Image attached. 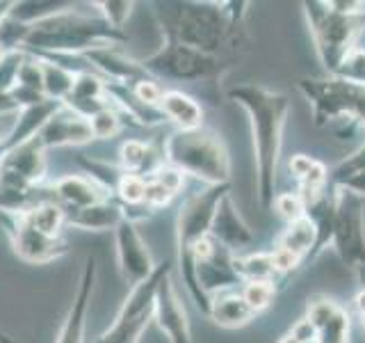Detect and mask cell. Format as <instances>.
Wrapping results in <instances>:
<instances>
[{
    "label": "cell",
    "instance_id": "5",
    "mask_svg": "<svg viewBox=\"0 0 365 343\" xmlns=\"http://www.w3.org/2000/svg\"><path fill=\"white\" fill-rule=\"evenodd\" d=\"M304 7L319 60L331 74H336L340 64L354 53V44L365 28V11L345 14V11H336L329 3H304Z\"/></svg>",
    "mask_w": 365,
    "mask_h": 343
},
{
    "label": "cell",
    "instance_id": "3",
    "mask_svg": "<svg viewBox=\"0 0 365 343\" xmlns=\"http://www.w3.org/2000/svg\"><path fill=\"white\" fill-rule=\"evenodd\" d=\"M125 39L128 37L123 30L110 28L101 16L80 14L78 9L71 7L30 26L23 51L32 55H85L101 49V46L123 44Z\"/></svg>",
    "mask_w": 365,
    "mask_h": 343
},
{
    "label": "cell",
    "instance_id": "6",
    "mask_svg": "<svg viewBox=\"0 0 365 343\" xmlns=\"http://www.w3.org/2000/svg\"><path fill=\"white\" fill-rule=\"evenodd\" d=\"M140 64L151 78L197 83V80L220 78L226 69L231 66V60H226V57L205 55L201 51L190 49V46L165 39L163 49H158L153 55L140 60Z\"/></svg>",
    "mask_w": 365,
    "mask_h": 343
},
{
    "label": "cell",
    "instance_id": "38",
    "mask_svg": "<svg viewBox=\"0 0 365 343\" xmlns=\"http://www.w3.org/2000/svg\"><path fill=\"white\" fill-rule=\"evenodd\" d=\"M334 76L345 78L349 83H356V85H365V53L354 51L347 60L340 64V69Z\"/></svg>",
    "mask_w": 365,
    "mask_h": 343
},
{
    "label": "cell",
    "instance_id": "36",
    "mask_svg": "<svg viewBox=\"0 0 365 343\" xmlns=\"http://www.w3.org/2000/svg\"><path fill=\"white\" fill-rule=\"evenodd\" d=\"M130 91L135 94L137 101L144 103V106L160 110V101H163V96H165V89L158 85L155 78H151V76L140 78L137 83L130 85Z\"/></svg>",
    "mask_w": 365,
    "mask_h": 343
},
{
    "label": "cell",
    "instance_id": "46",
    "mask_svg": "<svg viewBox=\"0 0 365 343\" xmlns=\"http://www.w3.org/2000/svg\"><path fill=\"white\" fill-rule=\"evenodd\" d=\"M21 108L16 106V101L11 99V94H3V91H0V117H3V114H16Z\"/></svg>",
    "mask_w": 365,
    "mask_h": 343
},
{
    "label": "cell",
    "instance_id": "31",
    "mask_svg": "<svg viewBox=\"0 0 365 343\" xmlns=\"http://www.w3.org/2000/svg\"><path fill=\"white\" fill-rule=\"evenodd\" d=\"M28 34H30V26H23V23L5 16L3 21H0V51L3 53L23 51Z\"/></svg>",
    "mask_w": 365,
    "mask_h": 343
},
{
    "label": "cell",
    "instance_id": "15",
    "mask_svg": "<svg viewBox=\"0 0 365 343\" xmlns=\"http://www.w3.org/2000/svg\"><path fill=\"white\" fill-rule=\"evenodd\" d=\"M87 62L91 69L108 80V83H119V85H133L140 78H146L148 74L142 69L140 60H133V57L123 55L119 51V44H110V46H101L96 51L85 53Z\"/></svg>",
    "mask_w": 365,
    "mask_h": 343
},
{
    "label": "cell",
    "instance_id": "10",
    "mask_svg": "<svg viewBox=\"0 0 365 343\" xmlns=\"http://www.w3.org/2000/svg\"><path fill=\"white\" fill-rule=\"evenodd\" d=\"M0 224L5 227V234L11 240L16 257L28 263H48L66 254L64 238H48L34 227L26 222L21 213H3L0 211Z\"/></svg>",
    "mask_w": 365,
    "mask_h": 343
},
{
    "label": "cell",
    "instance_id": "13",
    "mask_svg": "<svg viewBox=\"0 0 365 343\" xmlns=\"http://www.w3.org/2000/svg\"><path fill=\"white\" fill-rule=\"evenodd\" d=\"M94 284H96V259L87 257L85 268H83V277H80L78 293L73 297L71 307H68V314L64 318L55 343H85L87 309L91 302V293H94Z\"/></svg>",
    "mask_w": 365,
    "mask_h": 343
},
{
    "label": "cell",
    "instance_id": "40",
    "mask_svg": "<svg viewBox=\"0 0 365 343\" xmlns=\"http://www.w3.org/2000/svg\"><path fill=\"white\" fill-rule=\"evenodd\" d=\"M171 199H174V194H171L165 186H160L158 181L153 179H146V190H144V206H148V209H163V206H167Z\"/></svg>",
    "mask_w": 365,
    "mask_h": 343
},
{
    "label": "cell",
    "instance_id": "41",
    "mask_svg": "<svg viewBox=\"0 0 365 343\" xmlns=\"http://www.w3.org/2000/svg\"><path fill=\"white\" fill-rule=\"evenodd\" d=\"M272 261H274V268H277V272H290L294 268H299V263H302L299 257H294L292 252L281 249V247H277L272 252Z\"/></svg>",
    "mask_w": 365,
    "mask_h": 343
},
{
    "label": "cell",
    "instance_id": "28",
    "mask_svg": "<svg viewBox=\"0 0 365 343\" xmlns=\"http://www.w3.org/2000/svg\"><path fill=\"white\" fill-rule=\"evenodd\" d=\"M233 266L237 274L242 277V282H272L277 268H274L272 254L265 252H256V254H247V257H233Z\"/></svg>",
    "mask_w": 365,
    "mask_h": 343
},
{
    "label": "cell",
    "instance_id": "29",
    "mask_svg": "<svg viewBox=\"0 0 365 343\" xmlns=\"http://www.w3.org/2000/svg\"><path fill=\"white\" fill-rule=\"evenodd\" d=\"M89 126H91V133H94V140H110V137L121 133L123 119L117 108L108 106L101 112H96L94 117H89Z\"/></svg>",
    "mask_w": 365,
    "mask_h": 343
},
{
    "label": "cell",
    "instance_id": "35",
    "mask_svg": "<svg viewBox=\"0 0 365 343\" xmlns=\"http://www.w3.org/2000/svg\"><path fill=\"white\" fill-rule=\"evenodd\" d=\"M16 85L43 94V71H41V62H39V57H37V55H30V53H28V57L23 60V64H21V69H19Z\"/></svg>",
    "mask_w": 365,
    "mask_h": 343
},
{
    "label": "cell",
    "instance_id": "39",
    "mask_svg": "<svg viewBox=\"0 0 365 343\" xmlns=\"http://www.w3.org/2000/svg\"><path fill=\"white\" fill-rule=\"evenodd\" d=\"M148 179H153V181H158L160 186H165L171 194H176L180 188H182V183H185V174H182L180 169H176V167H171V165H167V163H163L160 165L151 177Z\"/></svg>",
    "mask_w": 365,
    "mask_h": 343
},
{
    "label": "cell",
    "instance_id": "45",
    "mask_svg": "<svg viewBox=\"0 0 365 343\" xmlns=\"http://www.w3.org/2000/svg\"><path fill=\"white\" fill-rule=\"evenodd\" d=\"M21 112V110H19ZM16 112V114H19ZM16 114H3L0 117V146H3V142L7 140V135H9V131L14 129V124H16Z\"/></svg>",
    "mask_w": 365,
    "mask_h": 343
},
{
    "label": "cell",
    "instance_id": "49",
    "mask_svg": "<svg viewBox=\"0 0 365 343\" xmlns=\"http://www.w3.org/2000/svg\"><path fill=\"white\" fill-rule=\"evenodd\" d=\"M0 343H14V341H11V337H9V334H5V332L0 329Z\"/></svg>",
    "mask_w": 365,
    "mask_h": 343
},
{
    "label": "cell",
    "instance_id": "30",
    "mask_svg": "<svg viewBox=\"0 0 365 343\" xmlns=\"http://www.w3.org/2000/svg\"><path fill=\"white\" fill-rule=\"evenodd\" d=\"M144 190H146V179L140 174H121L117 190L114 194L119 197V202L123 204L121 209H130V206H142L144 204Z\"/></svg>",
    "mask_w": 365,
    "mask_h": 343
},
{
    "label": "cell",
    "instance_id": "42",
    "mask_svg": "<svg viewBox=\"0 0 365 343\" xmlns=\"http://www.w3.org/2000/svg\"><path fill=\"white\" fill-rule=\"evenodd\" d=\"M336 188H342V190H347L351 194H356V197H365V167L359 169V172H354V174H349L347 179H342Z\"/></svg>",
    "mask_w": 365,
    "mask_h": 343
},
{
    "label": "cell",
    "instance_id": "1",
    "mask_svg": "<svg viewBox=\"0 0 365 343\" xmlns=\"http://www.w3.org/2000/svg\"><path fill=\"white\" fill-rule=\"evenodd\" d=\"M158 7H163L155 14L169 41L215 57L237 53L247 44L242 23L247 3H167Z\"/></svg>",
    "mask_w": 365,
    "mask_h": 343
},
{
    "label": "cell",
    "instance_id": "8",
    "mask_svg": "<svg viewBox=\"0 0 365 343\" xmlns=\"http://www.w3.org/2000/svg\"><path fill=\"white\" fill-rule=\"evenodd\" d=\"M336 192V215H334V236L331 243L338 249L340 259L354 272L365 268V220L363 202L356 194L338 188Z\"/></svg>",
    "mask_w": 365,
    "mask_h": 343
},
{
    "label": "cell",
    "instance_id": "23",
    "mask_svg": "<svg viewBox=\"0 0 365 343\" xmlns=\"http://www.w3.org/2000/svg\"><path fill=\"white\" fill-rule=\"evenodd\" d=\"M220 327H242L247 325L251 318H254V309H251L242 293H233V291H222L210 297V314H208Z\"/></svg>",
    "mask_w": 365,
    "mask_h": 343
},
{
    "label": "cell",
    "instance_id": "43",
    "mask_svg": "<svg viewBox=\"0 0 365 343\" xmlns=\"http://www.w3.org/2000/svg\"><path fill=\"white\" fill-rule=\"evenodd\" d=\"M290 337H292V339H297L299 343H308V341L317 339V329H315V325H313L308 318H302L299 323H297V325L292 327Z\"/></svg>",
    "mask_w": 365,
    "mask_h": 343
},
{
    "label": "cell",
    "instance_id": "14",
    "mask_svg": "<svg viewBox=\"0 0 365 343\" xmlns=\"http://www.w3.org/2000/svg\"><path fill=\"white\" fill-rule=\"evenodd\" d=\"M37 137L43 144V149H53V146L87 144L94 140V133H91L89 119L80 117L78 112L62 106L48 121H46V126Z\"/></svg>",
    "mask_w": 365,
    "mask_h": 343
},
{
    "label": "cell",
    "instance_id": "26",
    "mask_svg": "<svg viewBox=\"0 0 365 343\" xmlns=\"http://www.w3.org/2000/svg\"><path fill=\"white\" fill-rule=\"evenodd\" d=\"M71 7L73 3H64V0H21V3H11L7 16L23 23V26H34V23Z\"/></svg>",
    "mask_w": 365,
    "mask_h": 343
},
{
    "label": "cell",
    "instance_id": "27",
    "mask_svg": "<svg viewBox=\"0 0 365 343\" xmlns=\"http://www.w3.org/2000/svg\"><path fill=\"white\" fill-rule=\"evenodd\" d=\"M39 62H41V71H43V96L51 101L64 103L73 89L76 74L66 71V69L57 66L48 60H43V57H39Z\"/></svg>",
    "mask_w": 365,
    "mask_h": 343
},
{
    "label": "cell",
    "instance_id": "12",
    "mask_svg": "<svg viewBox=\"0 0 365 343\" xmlns=\"http://www.w3.org/2000/svg\"><path fill=\"white\" fill-rule=\"evenodd\" d=\"M155 320L158 327L167 334L169 343H192L185 307H182L178 291L169 274L160 282L155 293Z\"/></svg>",
    "mask_w": 365,
    "mask_h": 343
},
{
    "label": "cell",
    "instance_id": "9",
    "mask_svg": "<svg viewBox=\"0 0 365 343\" xmlns=\"http://www.w3.org/2000/svg\"><path fill=\"white\" fill-rule=\"evenodd\" d=\"M228 194V186H208L201 192H194L192 197L180 206L176 236H178V259L185 257L194 243L210 234L215 220V211L222 197Z\"/></svg>",
    "mask_w": 365,
    "mask_h": 343
},
{
    "label": "cell",
    "instance_id": "47",
    "mask_svg": "<svg viewBox=\"0 0 365 343\" xmlns=\"http://www.w3.org/2000/svg\"><path fill=\"white\" fill-rule=\"evenodd\" d=\"M356 309L361 312V316L365 314V289H361L359 295H356Z\"/></svg>",
    "mask_w": 365,
    "mask_h": 343
},
{
    "label": "cell",
    "instance_id": "20",
    "mask_svg": "<svg viewBox=\"0 0 365 343\" xmlns=\"http://www.w3.org/2000/svg\"><path fill=\"white\" fill-rule=\"evenodd\" d=\"M66 227H78L85 232H114L123 220V209L112 199H103L85 209H64Z\"/></svg>",
    "mask_w": 365,
    "mask_h": 343
},
{
    "label": "cell",
    "instance_id": "16",
    "mask_svg": "<svg viewBox=\"0 0 365 343\" xmlns=\"http://www.w3.org/2000/svg\"><path fill=\"white\" fill-rule=\"evenodd\" d=\"M233 252H228L226 247L217 245V249L212 252V257H208L205 261L194 263V274H197V282L201 286V291L212 297L222 291H228L231 286L242 282V277L237 274L235 266H233Z\"/></svg>",
    "mask_w": 365,
    "mask_h": 343
},
{
    "label": "cell",
    "instance_id": "2",
    "mask_svg": "<svg viewBox=\"0 0 365 343\" xmlns=\"http://www.w3.org/2000/svg\"><path fill=\"white\" fill-rule=\"evenodd\" d=\"M240 108H245L254 133V151L258 167V199L262 209H269L277 199V172L283 144V129L290 112V99L281 91H272L260 85H237L228 89Z\"/></svg>",
    "mask_w": 365,
    "mask_h": 343
},
{
    "label": "cell",
    "instance_id": "25",
    "mask_svg": "<svg viewBox=\"0 0 365 343\" xmlns=\"http://www.w3.org/2000/svg\"><path fill=\"white\" fill-rule=\"evenodd\" d=\"M21 215L26 217V222L30 227H34L43 236L62 238V229L66 227V211H64V206H60L57 202H43Z\"/></svg>",
    "mask_w": 365,
    "mask_h": 343
},
{
    "label": "cell",
    "instance_id": "7",
    "mask_svg": "<svg viewBox=\"0 0 365 343\" xmlns=\"http://www.w3.org/2000/svg\"><path fill=\"white\" fill-rule=\"evenodd\" d=\"M171 272V261L155 266L151 277L133 286V291L121 304L117 318L108 332H103L96 343H140L144 329L155 318V293L158 286Z\"/></svg>",
    "mask_w": 365,
    "mask_h": 343
},
{
    "label": "cell",
    "instance_id": "22",
    "mask_svg": "<svg viewBox=\"0 0 365 343\" xmlns=\"http://www.w3.org/2000/svg\"><path fill=\"white\" fill-rule=\"evenodd\" d=\"M160 112L165 114L169 121L178 126V131H197L203 126V110L192 96L182 94L178 89L165 91L163 101H160Z\"/></svg>",
    "mask_w": 365,
    "mask_h": 343
},
{
    "label": "cell",
    "instance_id": "32",
    "mask_svg": "<svg viewBox=\"0 0 365 343\" xmlns=\"http://www.w3.org/2000/svg\"><path fill=\"white\" fill-rule=\"evenodd\" d=\"M101 11V19L108 23L114 30H123L125 21L130 19L135 3H128V0H103V3H94Z\"/></svg>",
    "mask_w": 365,
    "mask_h": 343
},
{
    "label": "cell",
    "instance_id": "37",
    "mask_svg": "<svg viewBox=\"0 0 365 343\" xmlns=\"http://www.w3.org/2000/svg\"><path fill=\"white\" fill-rule=\"evenodd\" d=\"M274 209L281 217H285L288 222H294L299 220V217L306 215V206L302 202L299 194H292V192H283V194H277V199H274Z\"/></svg>",
    "mask_w": 365,
    "mask_h": 343
},
{
    "label": "cell",
    "instance_id": "24",
    "mask_svg": "<svg viewBox=\"0 0 365 343\" xmlns=\"http://www.w3.org/2000/svg\"><path fill=\"white\" fill-rule=\"evenodd\" d=\"M315 245H317V227H315V222L308 215L290 222L288 229L283 232L281 240H279L281 249L292 252V254L299 257L302 261L311 259Z\"/></svg>",
    "mask_w": 365,
    "mask_h": 343
},
{
    "label": "cell",
    "instance_id": "44",
    "mask_svg": "<svg viewBox=\"0 0 365 343\" xmlns=\"http://www.w3.org/2000/svg\"><path fill=\"white\" fill-rule=\"evenodd\" d=\"M313 165H315V160L311 158V156H304V154H297V156H292L290 158V172L297 177V179H304L308 172L313 169Z\"/></svg>",
    "mask_w": 365,
    "mask_h": 343
},
{
    "label": "cell",
    "instance_id": "21",
    "mask_svg": "<svg viewBox=\"0 0 365 343\" xmlns=\"http://www.w3.org/2000/svg\"><path fill=\"white\" fill-rule=\"evenodd\" d=\"M53 197L55 202L64 206V209H85V206L98 204L108 199V190H103L96 181L85 179V177H62L55 181L53 186Z\"/></svg>",
    "mask_w": 365,
    "mask_h": 343
},
{
    "label": "cell",
    "instance_id": "4",
    "mask_svg": "<svg viewBox=\"0 0 365 343\" xmlns=\"http://www.w3.org/2000/svg\"><path fill=\"white\" fill-rule=\"evenodd\" d=\"M163 160L208 186H228L231 179V160L224 142L203 126L197 131L171 133L163 149Z\"/></svg>",
    "mask_w": 365,
    "mask_h": 343
},
{
    "label": "cell",
    "instance_id": "34",
    "mask_svg": "<svg viewBox=\"0 0 365 343\" xmlns=\"http://www.w3.org/2000/svg\"><path fill=\"white\" fill-rule=\"evenodd\" d=\"M26 57H28L26 51H9L0 57V91H3V94H9V91L16 87L19 69Z\"/></svg>",
    "mask_w": 365,
    "mask_h": 343
},
{
    "label": "cell",
    "instance_id": "11",
    "mask_svg": "<svg viewBox=\"0 0 365 343\" xmlns=\"http://www.w3.org/2000/svg\"><path fill=\"white\" fill-rule=\"evenodd\" d=\"M114 245H117V261L123 279L130 286L142 284L144 279L151 277L155 270L151 252H148L146 243L142 240L140 232H137L135 222L123 220L114 229Z\"/></svg>",
    "mask_w": 365,
    "mask_h": 343
},
{
    "label": "cell",
    "instance_id": "18",
    "mask_svg": "<svg viewBox=\"0 0 365 343\" xmlns=\"http://www.w3.org/2000/svg\"><path fill=\"white\" fill-rule=\"evenodd\" d=\"M0 172L14 174L30 186H41L46 179V149L39 137L7 151L0 163Z\"/></svg>",
    "mask_w": 365,
    "mask_h": 343
},
{
    "label": "cell",
    "instance_id": "19",
    "mask_svg": "<svg viewBox=\"0 0 365 343\" xmlns=\"http://www.w3.org/2000/svg\"><path fill=\"white\" fill-rule=\"evenodd\" d=\"M317 329L319 343H349V316L331 300H315L306 316Z\"/></svg>",
    "mask_w": 365,
    "mask_h": 343
},
{
    "label": "cell",
    "instance_id": "33",
    "mask_svg": "<svg viewBox=\"0 0 365 343\" xmlns=\"http://www.w3.org/2000/svg\"><path fill=\"white\" fill-rule=\"evenodd\" d=\"M274 293H277L274 282H247L245 289H242L245 302L254 309V314L265 312L274 300Z\"/></svg>",
    "mask_w": 365,
    "mask_h": 343
},
{
    "label": "cell",
    "instance_id": "51",
    "mask_svg": "<svg viewBox=\"0 0 365 343\" xmlns=\"http://www.w3.org/2000/svg\"><path fill=\"white\" fill-rule=\"evenodd\" d=\"M361 318H363V329H365V314H363V316H361Z\"/></svg>",
    "mask_w": 365,
    "mask_h": 343
},
{
    "label": "cell",
    "instance_id": "50",
    "mask_svg": "<svg viewBox=\"0 0 365 343\" xmlns=\"http://www.w3.org/2000/svg\"><path fill=\"white\" fill-rule=\"evenodd\" d=\"M279 343H299V341H297V339H292V337L288 334V337H283V339H281Z\"/></svg>",
    "mask_w": 365,
    "mask_h": 343
},
{
    "label": "cell",
    "instance_id": "48",
    "mask_svg": "<svg viewBox=\"0 0 365 343\" xmlns=\"http://www.w3.org/2000/svg\"><path fill=\"white\" fill-rule=\"evenodd\" d=\"M11 3H0V21H3L7 16V11H9ZM0 57H3V51H0Z\"/></svg>",
    "mask_w": 365,
    "mask_h": 343
},
{
    "label": "cell",
    "instance_id": "17",
    "mask_svg": "<svg viewBox=\"0 0 365 343\" xmlns=\"http://www.w3.org/2000/svg\"><path fill=\"white\" fill-rule=\"evenodd\" d=\"M210 236L222 247H226L228 252L242 249V247H249L251 243H254V232H251V229L247 227V222L235 211V204L231 199V194H224L220 206H217L215 220L210 227Z\"/></svg>",
    "mask_w": 365,
    "mask_h": 343
}]
</instances>
